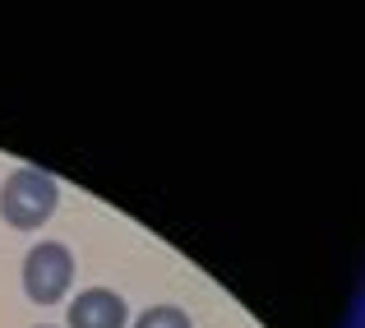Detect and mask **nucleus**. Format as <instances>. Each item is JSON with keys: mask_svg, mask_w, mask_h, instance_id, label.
Masks as SVG:
<instances>
[{"mask_svg": "<svg viewBox=\"0 0 365 328\" xmlns=\"http://www.w3.org/2000/svg\"><path fill=\"white\" fill-rule=\"evenodd\" d=\"M130 305L111 287H88L70 301V328H125Z\"/></svg>", "mask_w": 365, "mask_h": 328, "instance_id": "obj_3", "label": "nucleus"}, {"mask_svg": "<svg viewBox=\"0 0 365 328\" xmlns=\"http://www.w3.org/2000/svg\"><path fill=\"white\" fill-rule=\"evenodd\" d=\"M74 282V255L61 240H37L24 259V292L37 305H56Z\"/></svg>", "mask_w": 365, "mask_h": 328, "instance_id": "obj_2", "label": "nucleus"}, {"mask_svg": "<svg viewBox=\"0 0 365 328\" xmlns=\"http://www.w3.org/2000/svg\"><path fill=\"white\" fill-rule=\"evenodd\" d=\"M37 328H56V324H37Z\"/></svg>", "mask_w": 365, "mask_h": 328, "instance_id": "obj_5", "label": "nucleus"}, {"mask_svg": "<svg viewBox=\"0 0 365 328\" xmlns=\"http://www.w3.org/2000/svg\"><path fill=\"white\" fill-rule=\"evenodd\" d=\"M134 328H195L190 324V314L180 310V305H153V310H143Z\"/></svg>", "mask_w": 365, "mask_h": 328, "instance_id": "obj_4", "label": "nucleus"}, {"mask_svg": "<svg viewBox=\"0 0 365 328\" xmlns=\"http://www.w3.org/2000/svg\"><path fill=\"white\" fill-rule=\"evenodd\" d=\"M61 204V185L37 167H14L0 185V217L19 231H37Z\"/></svg>", "mask_w": 365, "mask_h": 328, "instance_id": "obj_1", "label": "nucleus"}]
</instances>
